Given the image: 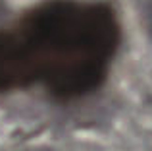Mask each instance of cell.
<instances>
[{
  "instance_id": "1",
  "label": "cell",
  "mask_w": 152,
  "mask_h": 151,
  "mask_svg": "<svg viewBox=\"0 0 152 151\" xmlns=\"http://www.w3.org/2000/svg\"><path fill=\"white\" fill-rule=\"evenodd\" d=\"M121 43L104 0H45L0 27V95L42 89L58 103L94 95Z\"/></svg>"
},
{
  "instance_id": "2",
  "label": "cell",
  "mask_w": 152,
  "mask_h": 151,
  "mask_svg": "<svg viewBox=\"0 0 152 151\" xmlns=\"http://www.w3.org/2000/svg\"><path fill=\"white\" fill-rule=\"evenodd\" d=\"M139 12H141V19L146 29V35L152 41V0H139Z\"/></svg>"
}]
</instances>
